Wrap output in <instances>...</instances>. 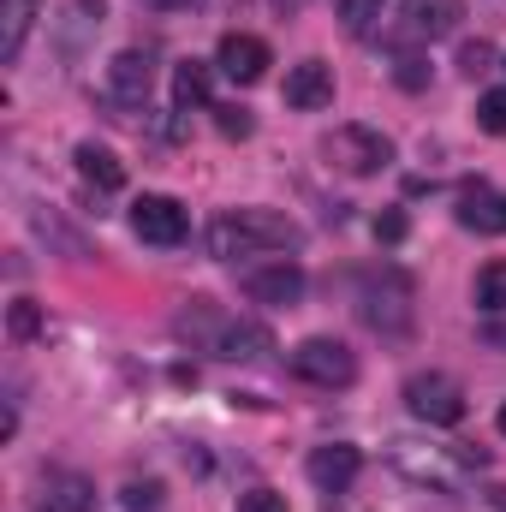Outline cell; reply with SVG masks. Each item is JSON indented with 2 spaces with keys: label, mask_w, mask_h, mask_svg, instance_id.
Segmentation results:
<instances>
[{
  "label": "cell",
  "mask_w": 506,
  "mask_h": 512,
  "mask_svg": "<svg viewBox=\"0 0 506 512\" xmlns=\"http://www.w3.org/2000/svg\"><path fill=\"white\" fill-rule=\"evenodd\" d=\"M477 310H483V316H501L506 310V262H489V268L477 274Z\"/></svg>",
  "instance_id": "obj_21"
},
{
  "label": "cell",
  "mask_w": 506,
  "mask_h": 512,
  "mask_svg": "<svg viewBox=\"0 0 506 512\" xmlns=\"http://www.w3.org/2000/svg\"><path fill=\"white\" fill-rule=\"evenodd\" d=\"M322 155H328V167H340L352 179H370L393 161V137L376 126H334L322 137Z\"/></svg>",
  "instance_id": "obj_3"
},
{
  "label": "cell",
  "mask_w": 506,
  "mask_h": 512,
  "mask_svg": "<svg viewBox=\"0 0 506 512\" xmlns=\"http://www.w3.org/2000/svg\"><path fill=\"white\" fill-rule=\"evenodd\" d=\"M126 507L131 512H155V507H161V489H155V483H143V489L131 483V489H126Z\"/></svg>",
  "instance_id": "obj_27"
},
{
  "label": "cell",
  "mask_w": 506,
  "mask_h": 512,
  "mask_svg": "<svg viewBox=\"0 0 506 512\" xmlns=\"http://www.w3.org/2000/svg\"><path fill=\"white\" fill-rule=\"evenodd\" d=\"M149 84H155V60H149V54H137V48H126V54H114V60H108L102 96H108L114 108H143V102H149Z\"/></svg>",
  "instance_id": "obj_10"
},
{
  "label": "cell",
  "mask_w": 506,
  "mask_h": 512,
  "mask_svg": "<svg viewBox=\"0 0 506 512\" xmlns=\"http://www.w3.org/2000/svg\"><path fill=\"white\" fill-rule=\"evenodd\" d=\"M304 227L286 209H227L209 221V256L215 262H239V256H262V251H298Z\"/></svg>",
  "instance_id": "obj_2"
},
{
  "label": "cell",
  "mask_w": 506,
  "mask_h": 512,
  "mask_svg": "<svg viewBox=\"0 0 506 512\" xmlns=\"http://www.w3.org/2000/svg\"><path fill=\"white\" fill-rule=\"evenodd\" d=\"M405 405H411V417H423L429 429H453V423L465 417V387L453 382L447 370H417V376L405 382Z\"/></svg>",
  "instance_id": "obj_5"
},
{
  "label": "cell",
  "mask_w": 506,
  "mask_h": 512,
  "mask_svg": "<svg viewBox=\"0 0 506 512\" xmlns=\"http://www.w3.org/2000/svg\"><path fill=\"white\" fill-rule=\"evenodd\" d=\"M185 227H191V215H185V203H173V197H137L131 203V233L143 239V245H161V251H173L179 239H185Z\"/></svg>",
  "instance_id": "obj_7"
},
{
  "label": "cell",
  "mask_w": 506,
  "mask_h": 512,
  "mask_svg": "<svg viewBox=\"0 0 506 512\" xmlns=\"http://www.w3.org/2000/svg\"><path fill=\"white\" fill-rule=\"evenodd\" d=\"M239 512H286V501L274 489H251V495H239Z\"/></svg>",
  "instance_id": "obj_26"
},
{
  "label": "cell",
  "mask_w": 506,
  "mask_h": 512,
  "mask_svg": "<svg viewBox=\"0 0 506 512\" xmlns=\"http://www.w3.org/2000/svg\"><path fill=\"white\" fill-rule=\"evenodd\" d=\"M381 6L387 0H340V24H346V36H376V24H381Z\"/></svg>",
  "instance_id": "obj_20"
},
{
  "label": "cell",
  "mask_w": 506,
  "mask_h": 512,
  "mask_svg": "<svg viewBox=\"0 0 506 512\" xmlns=\"http://www.w3.org/2000/svg\"><path fill=\"white\" fill-rule=\"evenodd\" d=\"M495 423H501V435H506V405H501V417H495Z\"/></svg>",
  "instance_id": "obj_33"
},
{
  "label": "cell",
  "mask_w": 506,
  "mask_h": 512,
  "mask_svg": "<svg viewBox=\"0 0 506 512\" xmlns=\"http://www.w3.org/2000/svg\"><path fill=\"white\" fill-rule=\"evenodd\" d=\"M411 286L399 280V274H381V280H364V292H358V316L381 328V334H399L405 322H411Z\"/></svg>",
  "instance_id": "obj_8"
},
{
  "label": "cell",
  "mask_w": 506,
  "mask_h": 512,
  "mask_svg": "<svg viewBox=\"0 0 506 512\" xmlns=\"http://www.w3.org/2000/svg\"><path fill=\"white\" fill-rule=\"evenodd\" d=\"M245 298H251V304H274V310L298 304V298H304V268H298L292 256H274V262H262V268H245Z\"/></svg>",
  "instance_id": "obj_9"
},
{
  "label": "cell",
  "mask_w": 506,
  "mask_h": 512,
  "mask_svg": "<svg viewBox=\"0 0 506 512\" xmlns=\"http://www.w3.org/2000/svg\"><path fill=\"white\" fill-rule=\"evenodd\" d=\"M48 489H54V495H48V507L54 512H96V495H90L84 477H54Z\"/></svg>",
  "instance_id": "obj_19"
},
{
  "label": "cell",
  "mask_w": 506,
  "mask_h": 512,
  "mask_svg": "<svg viewBox=\"0 0 506 512\" xmlns=\"http://www.w3.org/2000/svg\"><path fill=\"white\" fill-rule=\"evenodd\" d=\"M489 60H495V48H489V42H465V48H459V72H465V78L489 72Z\"/></svg>",
  "instance_id": "obj_24"
},
{
  "label": "cell",
  "mask_w": 506,
  "mask_h": 512,
  "mask_svg": "<svg viewBox=\"0 0 506 512\" xmlns=\"http://www.w3.org/2000/svg\"><path fill=\"white\" fill-rule=\"evenodd\" d=\"M459 227L465 233H483V239H501L506 233V191H495V185H483V179H471L465 191H459Z\"/></svg>",
  "instance_id": "obj_12"
},
{
  "label": "cell",
  "mask_w": 506,
  "mask_h": 512,
  "mask_svg": "<svg viewBox=\"0 0 506 512\" xmlns=\"http://www.w3.org/2000/svg\"><path fill=\"white\" fill-rule=\"evenodd\" d=\"M173 102L179 108H209V66L203 60H185L173 72Z\"/></svg>",
  "instance_id": "obj_18"
},
{
  "label": "cell",
  "mask_w": 506,
  "mask_h": 512,
  "mask_svg": "<svg viewBox=\"0 0 506 512\" xmlns=\"http://www.w3.org/2000/svg\"><path fill=\"white\" fill-rule=\"evenodd\" d=\"M274 6H280V12H304L310 0H274Z\"/></svg>",
  "instance_id": "obj_32"
},
{
  "label": "cell",
  "mask_w": 506,
  "mask_h": 512,
  "mask_svg": "<svg viewBox=\"0 0 506 512\" xmlns=\"http://www.w3.org/2000/svg\"><path fill=\"white\" fill-rule=\"evenodd\" d=\"M72 161H78L84 185H96V191H120V185H126L120 155H114V149H102V143H78V149H72Z\"/></svg>",
  "instance_id": "obj_16"
},
{
  "label": "cell",
  "mask_w": 506,
  "mask_h": 512,
  "mask_svg": "<svg viewBox=\"0 0 506 512\" xmlns=\"http://www.w3.org/2000/svg\"><path fill=\"white\" fill-rule=\"evenodd\" d=\"M459 18H465V0H405V6H399L393 36H399V42H411V48H423V42L453 36V30H459Z\"/></svg>",
  "instance_id": "obj_6"
},
{
  "label": "cell",
  "mask_w": 506,
  "mask_h": 512,
  "mask_svg": "<svg viewBox=\"0 0 506 512\" xmlns=\"http://www.w3.org/2000/svg\"><path fill=\"white\" fill-rule=\"evenodd\" d=\"M304 471H310V483H316L322 495H346V489L358 483V471H364V453H358L352 441H328V447H316V453L304 459Z\"/></svg>",
  "instance_id": "obj_11"
},
{
  "label": "cell",
  "mask_w": 506,
  "mask_h": 512,
  "mask_svg": "<svg viewBox=\"0 0 506 512\" xmlns=\"http://www.w3.org/2000/svg\"><path fill=\"white\" fill-rule=\"evenodd\" d=\"M215 358H227V364H262L268 352H274V334L262 328V322H227L221 334H215V346H209Z\"/></svg>",
  "instance_id": "obj_15"
},
{
  "label": "cell",
  "mask_w": 506,
  "mask_h": 512,
  "mask_svg": "<svg viewBox=\"0 0 506 512\" xmlns=\"http://www.w3.org/2000/svg\"><path fill=\"white\" fill-rule=\"evenodd\" d=\"M328 102H334V66L304 60V66H292V72H286V108L316 114V108H328Z\"/></svg>",
  "instance_id": "obj_14"
},
{
  "label": "cell",
  "mask_w": 506,
  "mask_h": 512,
  "mask_svg": "<svg viewBox=\"0 0 506 512\" xmlns=\"http://www.w3.org/2000/svg\"><path fill=\"white\" fill-rule=\"evenodd\" d=\"M376 239H387V245L405 239V215H399V209H393V215H376Z\"/></svg>",
  "instance_id": "obj_29"
},
{
  "label": "cell",
  "mask_w": 506,
  "mask_h": 512,
  "mask_svg": "<svg viewBox=\"0 0 506 512\" xmlns=\"http://www.w3.org/2000/svg\"><path fill=\"white\" fill-rule=\"evenodd\" d=\"M483 340H489V346H506V322H489V328H483Z\"/></svg>",
  "instance_id": "obj_31"
},
{
  "label": "cell",
  "mask_w": 506,
  "mask_h": 512,
  "mask_svg": "<svg viewBox=\"0 0 506 512\" xmlns=\"http://www.w3.org/2000/svg\"><path fill=\"white\" fill-rule=\"evenodd\" d=\"M477 126L489 131V137H506V90H489L477 102Z\"/></svg>",
  "instance_id": "obj_22"
},
{
  "label": "cell",
  "mask_w": 506,
  "mask_h": 512,
  "mask_svg": "<svg viewBox=\"0 0 506 512\" xmlns=\"http://www.w3.org/2000/svg\"><path fill=\"white\" fill-rule=\"evenodd\" d=\"M381 453H387V465H393L405 483L435 489V495H459V489L489 465L483 447H441V441H411V435H393Z\"/></svg>",
  "instance_id": "obj_1"
},
{
  "label": "cell",
  "mask_w": 506,
  "mask_h": 512,
  "mask_svg": "<svg viewBox=\"0 0 506 512\" xmlns=\"http://www.w3.org/2000/svg\"><path fill=\"white\" fill-rule=\"evenodd\" d=\"M292 376L310 382V387H352L358 382V352H352L346 340L316 334V340H304V346L292 352Z\"/></svg>",
  "instance_id": "obj_4"
},
{
  "label": "cell",
  "mask_w": 506,
  "mask_h": 512,
  "mask_svg": "<svg viewBox=\"0 0 506 512\" xmlns=\"http://www.w3.org/2000/svg\"><path fill=\"white\" fill-rule=\"evenodd\" d=\"M143 6H155V12H185V6H197V0H143Z\"/></svg>",
  "instance_id": "obj_30"
},
{
  "label": "cell",
  "mask_w": 506,
  "mask_h": 512,
  "mask_svg": "<svg viewBox=\"0 0 506 512\" xmlns=\"http://www.w3.org/2000/svg\"><path fill=\"white\" fill-rule=\"evenodd\" d=\"M30 24H36V0H0V60H6V66L24 54Z\"/></svg>",
  "instance_id": "obj_17"
},
{
  "label": "cell",
  "mask_w": 506,
  "mask_h": 512,
  "mask_svg": "<svg viewBox=\"0 0 506 512\" xmlns=\"http://www.w3.org/2000/svg\"><path fill=\"white\" fill-rule=\"evenodd\" d=\"M215 66H221L233 84H256V78L274 66V54H268V42H262V36H251V30H233V36H221Z\"/></svg>",
  "instance_id": "obj_13"
},
{
  "label": "cell",
  "mask_w": 506,
  "mask_h": 512,
  "mask_svg": "<svg viewBox=\"0 0 506 512\" xmlns=\"http://www.w3.org/2000/svg\"><path fill=\"white\" fill-rule=\"evenodd\" d=\"M393 78H399L405 90H423V84H429V66H423L417 54H399V60H393Z\"/></svg>",
  "instance_id": "obj_25"
},
{
  "label": "cell",
  "mask_w": 506,
  "mask_h": 512,
  "mask_svg": "<svg viewBox=\"0 0 506 512\" xmlns=\"http://www.w3.org/2000/svg\"><path fill=\"white\" fill-rule=\"evenodd\" d=\"M6 328H12V340H36V334H42V310H36L30 298H18L12 316H6Z\"/></svg>",
  "instance_id": "obj_23"
},
{
  "label": "cell",
  "mask_w": 506,
  "mask_h": 512,
  "mask_svg": "<svg viewBox=\"0 0 506 512\" xmlns=\"http://www.w3.org/2000/svg\"><path fill=\"white\" fill-rule=\"evenodd\" d=\"M215 114H221V131L227 137H251V114L245 108H215Z\"/></svg>",
  "instance_id": "obj_28"
}]
</instances>
